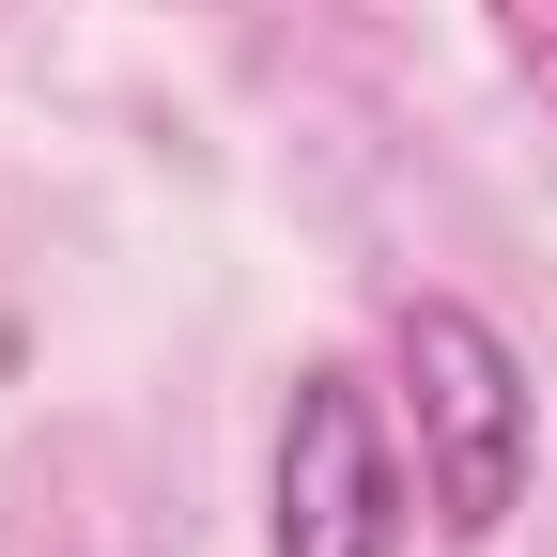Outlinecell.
<instances>
[{"label":"cell","instance_id":"cell-1","mask_svg":"<svg viewBox=\"0 0 557 557\" xmlns=\"http://www.w3.org/2000/svg\"><path fill=\"white\" fill-rule=\"evenodd\" d=\"M387 357H403V418H418V496H434V527L449 542H496L511 496H527V357L465 295H418L387 325Z\"/></svg>","mask_w":557,"mask_h":557},{"label":"cell","instance_id":"cell-2","mask_svg":"<svg viewBox=\"0 0 557 557\" xmlns=\"http://www.w3.org/2000/svg\"><path fill=\"white\" fill-rule=\"evenodd\" d=\"M263 527H278V557H387L403 542V449H387V403L357 372H295Z\"/></svg>","mask_w":557,"mask_h":557},{"label":"cell","instance_id":"cell-3","mask_svg":"<svg viewBox=\"0 0 557 557\" xmlns=\"http://www.w3.org/2000/svg\"><path fill=\"white\" fill-rule=\"evenodd\" d=\"M480 16H496V47H511V78L557 109V0H480Z\"/></svg>","mask_w":557,"mask_h":557}]
</instances>
